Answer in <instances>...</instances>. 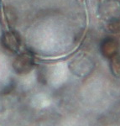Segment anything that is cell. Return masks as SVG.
Segmentation results:
<instances>
[{"instance_id":"obj_1","label":"cell","mask_w":120,"mask_h":126,"mask_svg":"<svg viewBox=\"0 0 120 126\" xmlns=\"http://www.w3.org/2000/svg\"><path fill=\"white\" fill-rule=\"evenodd\" d=\"M100 11L102 16L108 19L107 22L120 18V3L118 0H102Z\"/></svg>"},{"instance_id":"obj_2","label":"cell","mask_w":120,"mask_h":126,"mask_svg":"<svg viewBox=\"0 0 120 126\" xmlns=\"http://www.w3.org/2000/svg\"><path fill=\"white\" fill-rule=\"evenodd\" d=\"M14 68L19 74L30 72L34 66V57L31 54L24 52L19 55L14 62Z\"/></svg>"},{"instance_id":"obj_3","label":"cell","mask_w":120,"mask_h":126,"mask_svg":"<svg viewBox=\"0 0 120 126\" xmlns=\"http://www.w3.org/2000/svg\"><path fill=\"white\" fill-rule=\"evenodd\" d=\"M119 45L118 40L113 38H107L102 42L101 52L103 56L107 58H112L118 54Z\"/></svg>"},{"instance_id":"obj_4","label":"cell","mask_w":120,"mask_h":126,"mask_svg":"<svg viewBox=\"0 0 120 126\" xmlns=\"http://www.w3.org/2000/svg\"><path fill=\"white\" fill-rule=\"evenodd\" d=\"M2 43H3V46L10 51H17L20 47V44H21L19 35L12 31L6 32L3 34Z\"/></svg>"},{"instance_id":"obj_5","label":"cell","mask_w":120,"mask_h":126,"mask_svg":"<svg viewBox=\"0 0 120 126\" xmlns=\"http://www.w3.org/2000/svg\"><path fill=\"white\" fill-rule=\"evenodd\" d=\"M110 59V68L112 73L115 77L120 78V56L117 54Z\"/></svg>"},{"instance_id":"obj_6","label":"cell","mask_w":120,"mask_h":126,"mask_svg":"<svg viewBox=\"0 0 120 126\" xmlns=\"http://www.w3.org/2000/svg\"><path fill=\"white\" fill-rule=\"evenodd\" d=\"M107 29L113 34L120 33V18H117L107 22Z\"/></svg>"},{"instance_id":"obj_7","label":"cell","mask_w":120,"mask_h":126,"mask_svg":"<svg viewBox=\"0 0 120 126\" xmlns=\"http://www.w3.org/2000/svg\"><path fill=\"white\" fill-rule=\"evenodd\" d=\"M5 18L7 19L9 24H15L16 21V14L12 9L10 8H6L4 9Z\"/></svg>"}]
</instances>
